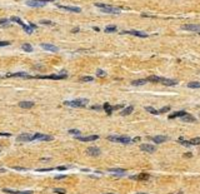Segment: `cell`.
Listing matches in <instances>:
<instances>
[{
  "instance_id": "obj_1",
  "label": "cell",
  "mask_w": 200,
  "mask_h": 194,
  "mask_svg": "<svg viewBox=\"0 0 200 194\" xmlns=\"http://www.w3.org/2000/svg\"><path fill=\"white\" fill-rule=\"evenodd\" d=\"M89 103L88 99H76V100H70V102H64L65 105L68 107H74V108H84Z\"/></svg>"
},
{
  "instance_id": "obj_2",
  "label": "cell",
  "mask_w": 200,
  "mask_h": 194,
  "mask_svg": "<svg viewBox=\"0 0 200 194\" xmlns=\"http://www.w3.org/2000/svg\"><path fill=\"white\" fill-rule=\"evenodd\" d=\"M95 6L100 8L104 13H109V14H119L120 13V9L119 8H114V6H109L106 4H101V3H96Z\"/></svg>"
},
{
  "instance_id": "obj_3",
  "label": "cell",
  "mask_w": 200,
  "mask_h": 194,
  "mask_svg": "<svg viewBox=\"0 0 200 194\" xmlns=\"http://www.w3.org/2000/svg\"><path fill=\"white\" fill-rule=\"evenodd\" d=\"M108 140L115 142V143H121V144H130L131 139L129 137H115V135H109Z\"/></svg>"
},
{
  "instance_id": "obj_4",
  "label": "cell",
  "mask_w": 200,
  "mask_h": 194,
  "mask_svg": "<svg viewBox=\"0 0 200 194\" xmlns=\"http://www.w3.org/2000/svg\"><path fill=\"white\" fill-rule=\"evenodd\" d=\"M66 76H68V73L63 71V73H60V74H53V75H39L38 78H39V79H54V80H59V79H65Z\"/></svg>"
},
{
  "instance_id": "obj_5",
  "label": "cell",
  "mask_w": 200,
  "mask_h": 194,
  "mask_svg": "<svg viewBox=\"0 0 200 194\" xmlns=\"http://www.w3.org/2000/svg\"><path fill=\"white\" fill-rule=\"evenodd\" d=\"M36 139L50 142V140H54V137H51V135H46V134H41V133H36V134L33 135V140H36Z\"/></svg>"
},
{
  "instance_id": "obj_6",
  "label": "cell",
  "mask_w": 200,
  "mask_h": 194,
  "mask_svg": "<svg viewBox=\"0 0 200 194\" xmlns=\"http://www.w3.org/2000/svg\"><path fill=\"white\" fill-rule=\"evenodd\" d=\"M86 154L91 155V157H99V155L101 154V152H100V149L96 148V147H90V148L86 149Z\"/></svg>"
},
{
  "instance_id": "obj_7",
  "label": "cell",
  "mask_w": 200,
  "mask_h": 194,
  "mask_svg": "<svg viewBox=\"0 0 200 194\" xmlns=\"http://www.w3.org/2000/svg\"><path fill=\"white\" fill-rule=\"evenodd\" d=\"M140 149L143 152H146V153H154L156 152V147L151 145V144H141L140 145Z\"/></svg>"
},
{
  "instance_id": "obj_8",
  "label": "cell",
  "mask_w": 200,
  "mask_h": 194,
  "mask_svg": "<svg viewBox=\"0 0 200 194\" xmlns=\"http://www.w3.org/2000/svg\"><path fill=\"white\" fill-rule=\"evenodd\" d=\"M45 0H28L26 5L29 6H44L45 5Z\"/></svg>"
},
{
  "instance_id": "obj_9",
  "label": "cell",
  "mask_w": 200,
  "mask_h": 194,
  "mask_svg": "<svg viewBox=\"0 0 200 194\" xmlns=\"http://www.w3.org/2000/svg\"><path fill=\"white\" fill-rule=\"evenodd\" d=\"M184 30H190V31H199L200 33V25L198 24H185L183 25Z\"/></svg>"
},
{
  "instance_id": "obj_10",
  "label": "cell",
  "mask_w": 200,
  "mask_h": 194,
  "mask_svg": "<svg viewBox=\"0 0 200 194\" xmlns=\"http://www.w3.org/2000/svg\"><path fill=\"white\" fill-rule=\"evenodd\" d=\"M40 46L44 49V50H48V51H54V53H56L59 49L55 46V45H53V44H46V43H43V44H40Z\"/></svg>"
},
{
  "instance_id": "obj_11",
  "label": "cell",
  "mask_w": 200,
  "mask_h": 194,
  "mask_svg": "<svg viewBox=\"0 0 200 194\" xmlns=\"http://www.w3.org/2000/svg\"><path fill=\"white\" fill-rule=\"evenodd\" d=\"M121 34H131V35H135V36H140V38H148V34L143 31H136V30H130V31H123Z\"/></svg>"
},
{
  "instance_id": "obj_12",
  "label": "cell",
  "mask_w": 200,
  "mask_h": 194,
  "mask_svg": "<svg viewBox=\"0 0 200 194\" xmlns=\"http://www.w3.org/2000/svg\"><path fill=\"white\" fill-rule=\"evenodd\" d=\"M149 139H151L154 143H156V144H160V143H164V142L168 140V137H165V135H156V137L149 138Z\"/></svg>"
},
{
  "instance_id": "obj_13",
  "label": "cell",
  "mask_w": 200,
  "mask_h": 194,
  "mask_svg": "<svg viewBox=\"0 0 200 194\" xmlns=\"http://www.w3.org/2000/svg\"><path fill=\"white\" fill-rule=\"evenodd\" d=\"M80 142H94L99 139V135H88V137H78Z\"/></svg>"
},
{
  "instance_id": "obj_14",
  "label": "cell",
  "mask_w": 200,
  "mask_h": 194,
  "mask_svg": "<svg viewBox=\"0 0 200 194\" xmlns=\"http://www.w3.org/2000/svg\"><path fill=\"white\" fill-rule=\"evenodd\" d=\"M160 83H163V84L166 85V86H174V85L178 84L176 80H174V79H165V78H161Z\"/></svg>"
},
{
  "instance_id": "obj_15",
  "label": "cell",
  "mask_w": 200,
  "mask_h": 194,
  "mask_svg": "<svg viewBox=\"0 0 200 194\" xmlns=\"http://www.w3.org/2000/svg\"><path fill=\"white\" fill-rule=\"evenodd\" d=\"M18 142H31L33 140V135L31 134H21L16 138Z\"/></svg>"
},
{
  "instance_id": "obj_16",
  "label": "cell",
  "mask_w": 200,
  "mask_h": 194,
  "mask_svg": "<svg viewBox=\"0 0 200 194\" xmlns=\"http://www.w3.org/2000/svg\"><path fill=\"white\" fill-rule=\"evenodd\" d=\"M58 6L63 10H68V11H73V13H80L81 11L80 8H75V6H65V5H58Z\"/></svg>"
},
{
  "instance_id": "obj_17",
  "label": "cell",
  "mask_w": 200,
  "mask_h": 194,
  "mask_svg": "<svg viewBox=\"0 0 200 194\" xmlns=\"http://www.w3.org/2000/svg\"><path fill=\"white\" fill-rule=\"evenodd\" d=\"M3 192H4V193H9V194H33V192H31V190H28V192H19V190L6 189V188H4Z\"/></svg>"
},
{
  "instance_id": "obj_18",
  "label": "cell",
  "mask_w": 200,
  "mask_h": 194,
  "mask_svg": "<svg viewBox=\"0 0 200 194\" xmlns=\"http://www.w3.org/2000/svg\"><path fill=\"white\" fill-rule=\"evenodd\" d=\"M34 105H35L34 102H20L19 103V107L23 108V109H30V108L34 107Z\"/></svg>"
},
{
  "instance_id": "obj_19",
  "label": "cell",
  "mask_w": 200,
  "mask_h": 194,
  "mask_svg": "<svg viewBox=\"0 0 200 194\" xmlns=\"http://www.w3.org/2000/svg\"><path fill=\"white\" fill-rule=\"evenodd\" d=\"M188 113L184 112V110H181V112H176L174 114H170L169 115V119H174V118H183V116H185Z\"/></svg>"
},
{
  "instance_id": "obj_20",
  "label": "cell",
  "mask_w": 200,
  "mask_h": 194,
  "mask_svg": "<svg viewBox=\"0 0 200 194\" xmlns=\"http://www.w3.org/2000/svg\"><path fill=\"white\" fill-rule=\"evenodd\" d=\"M149 178H150V174H146V173H143V174L131 177V179H138V180H146V179H149Z\"/></svg>"
},
{
  "instance_id": "obj_21",
  "label": "cell",
  "mask_w": 200,
  "mask_h": 194,
  "mask_svg": "<svg viewBox=\"0 0 200 194\" xmlns=\"http://www.w3.org/2000/svg\"><path fill=\"white\" fill-rule=\"evenodd\" d=\"M5 76H13V78H28V79H30V78H33V76H30V75H28L26 73H15V74H8V75H5Z\"/></svg>"
},
{
  "instance_id": "obj_22",
  "label": "cell",
  "mask_w": 200,
  "mask_h": 194,
  "mask_svg": "<svg viewBox=\"0 0 200 194\" xmlns=\"http://www.w3.org/2000/svg\"><path fill=\"white\" fill-rule=\"evenodd\" d=\"M103 109L105 110V112H106L108 115H110V114L113 113V107H111V105H110L109 103H105V104L103 105Z\"/></svg>"
},
{
  "instance_id": "obj_23",
  "label": "cell",
  "mask_w": 200,
  "mask_h": 194,
  "mask_svg": "<svg viewBox=\"0 0 200 194\" xmlns=\"http://www.w3.org/2000/svg\"><path fill=\"white\" fill-rule=\"evenodd\" d=\"M133 110H134V107H131V105H130V107H128V108H125L124 110H121V115H129V114H131L133 113Z\"/></svg>"
},
{
  "instance_id": "obj_24",
  "label": "cell",
  "mask_w": 200,
  "mask_h": 194,
  "mask_svg": "<svg viewBox=\"0 0 200 194\" xmlns=\"http://www.w3.org/2000/svg\"><path fill=\"white\" fill-rule=\"evenodd\" d=\"M108 170L110 173H116V174H124L125 173V169H120V168H110Z\"/></svg>"
},
{
  "instance_id": "obj_25",
  "label": "cell",
  "mask_w": 200,
  "mask_h": 194,
  "mask_svg": "<svg viewBox=\"0 0 200 194\" xmlns=\"http://www.w3.org/2000/svg\"><path fill=\"white\" fill-rule=\"evenodd\" d=\"M183 120H184V121H188V123H194V121H195L196 119L194 118L193 115H189V114H186L185 116H183Z\"/></svg>"
},
{
  "instance_id": "obj_26",
  "label": "cell",
  "mask_w": 200,
  "mask_h": 194,
  "mask_svg": "<svg viewBox=\"0 0 200 194\" xmlns=\"http://www.w3.org/2000/svg\"><path fill=\"white\" fill-rule=\"evenodd\" d=\"M189 88H191V89H199L200 88V81H190L188 84Z\"/></svg>"
},
{
  "instance_id": "obj_27",
  "label": "cell",
  "mask_w": 200,
  "mask_h": 194,
  "mask_svg": "<svg viewBox=\"0 0 200 194\" xmlns=\"http://www.w3.org/2000/svg\"><path fill=\"white\" fill-rule=\"evenodd\" d=\"M160 80H161V78H160V76H155V75H151V76L146 78V81H154V83H160Z\"/></svg>"
},
{
  "instance_id": "obj_28",
  "label": "cell",
  "mask_w": 200,
  "mask_h": 194,
  "mask_svg": "<svg viewBox=\"0 0 200 194\" xmlns=\"http://www.w3.org/2000/svg\"><path fill=\"white\" fill-rule=\"evenodd\" d=\"M133 85H143V84H146V79H139V80H134L131 83Z\"/></svg>"
},
{
  "instance_id": "obj_29",
  "label": "cell",
  "mask_w": 200,
  "mask_h": 194,
  "mask_svg": "<svg viewBox=\"0 0 200 194\" xmlns=\"http://www.w3.org/2000/svg\"><path fill=\"white\" fill-rule=\"evenodd\" d=\"M21 48H23V50H25V51H33V46L30 45V44H28V43H25V44H23V46H21Z\"/></svg>"
},
{
  "instance_id": "obj_30",
  "label": "cell",
  "mask_w": 200,
  "mask_h": 194,
  "mask_svg": "<svg viewBox=\"0 0 200 194\" xmlns=\"http://www.w3.org/2000/svg\"><path fill=\"white\" fill-rule=\"evenodd\" d=\"M178 143H180V144H183V145H185V147H190V142L184 140V138H178Z\"/></svg>"
},
{
  "instance_id": "obj_31",
  "label": "cell",
  "mask_w": 200,
  "mask_h": 194,
  "mask_svg": "<svg viewBox=\"0 0 200 194\" xmlns=\"http://www.w3.org/2000/svg\"><path fill=\"white\" fill-rule=\"evenodd\" d=\"M145 109H146V112L151 113V114H154V115H158V114H159V112H158V110H156V109H154L153 107H146Z\"/></svg>"
},
{
  "instance_id": "obj_32",
  "label": "cell",
  "mask_w": 200,
  "mask_h": 194,
  "mask_svg": "<svg viewBox=\"0 0 200 194\" xmlns=\"http://www.w3.org/2000/svg\"><path fill=\"white\" fill-rule=\"evenodd\" d=\"M189 142H190V145H198V144H200V138H193Z\"/></svg>"
},
{
  "instance_id": "obj_33",
  "label": "cell",
  "mask_w": 200,
  "mask_h": 194,
  "mask_svg": "<svg viewBox=\"0 0 200 194\" xmlns=\"http://www.w3.org/2000/svg\"><path fill=\"white\" fill-rule=\"evenodd\" d=\"M114 31H116V26H114V25L105 28V33H114Z\"/></svg>"
},
{
  "instance_id": "obj_34",
  "label": "cell",
  "mask_w": 200,
  "mask_h": 194,
  "mask_svg": "<svg viewBox=\"0 0 200 194\" xmlns=\"http://www.w3.org/2000/svg\"><path fill=\"white\" fill-rule=\"evenodd\" d=\"M23 29L28 33V34H33V31H34V29H33V28H30V26H28V25H23Z\"/></svg>"
},
{
  "instance_id": "obj_35",
  "label": "cell",
  "mask_w": 200,
  "mask_h": 194,
  "mask_svg": "<svg viewBox=\"0 0 200 194\" xmlns=\"http://www.w3.org/2000/svg\"><path fill=\"white\" fill-rule=\"evenodd\" d=\"M54 193H56V194H66V190L63 189V188H55Z\"/></svg>"
},
{
  "instance_id": "obj_36",
  "label": "cell",
  "mask_w": 200,
  "mask_h": 194,
  "mask_svg": "<svg viewBox=\"0 0 200 194\" xmlns=\"http://www.w3.org/2000/svg\"><path fill=\"white\" fill-rule=\"evenodd\" d=\"M11 21H14V23H18V24H20L21 26L24 25V23H23V21H21L19 18H16V16H13V18H11Z\"/></svg>"
},
{
  "instance_id": "obj_37",
  "label": "cell",
  "mask_w": 200,
  "mask_h": 194,
  "mask_svg": "<svg viewBox=\"0 0 200 194\" xmlns=\"http://www.w3.org/2000/svg\"><path fill=\"white\" fill-rule=\"evenodd\" d=\"M80 80L81 81H93V76H81Z\"/></svg>"
},
{
  "instance_id": "obj_38",
  "label": "cell",
  "mask_w": 200,
  "mask_h": 194,
  "mask_svg": "<svg viewBox=\"0 0 200 194\" xmlns=\"http://www.w3.org/2000/svg\"><path fill=\"white\" fill-rule=\"evenodd\" d=\"M40 24H43V25H54V23L50 21V20H41Z\"/></svg>"
},
{
  "instance_id": "obj_39",
  "label": "cell",
  "mask_w": 200,
  "mask_h": 194,
  "mask_svg": "<svg viewBox=\"0 0 200 194\" xmlns=\"http://www.w3.org/2000/svg\"><path fill=\"white\" fill-rule=\"evenodd\" d=\"M69 134H73V135H76V137H78V135L80 134V131L76 130V129H70V130H69Z\"/></svg>"
},
{
  "instance_id": "obj_40",
  "label": "cell",
  "mask_w": 200,
  "mask_h": 194,
  "mask_svg": "<svg viewBox=\"0 0 200 194\" xmlns=\"http://www.w3.org/2000/svg\"><path fill=\"white\" fill-rule=\"evenodd\" d=\"M170 110V107H164L159 110V114H163V113H166V112H169Z\"/></svg>"
},
{
  "instance_id": "obj_41",
  "label": "cell",
  "mask_w": 200,
  "mask_h": 194,
  "mask_svg": "<svg viewBox=\"0 0 200 194\" xmlns=\"http://www.w3.org/2000/svg\"><path fill=\"white\" fill-rule=\"evenodd\" d=\"M9 24V19L4 18V19H0V25H8Z\"/></svg>"
},
{
  "instance_id": "obj_42",
  "label": "cell",
  "mask_w": 200,
  "mask_h": 194,
  "mask_svg": "<svg viewBox=\"0 0 200 194\" xmlns=\"http://www.w3.org/2000/svg\"><path fill=\"white\" fill-rule=\"evenodd\" d=\"M105 74H106V73H105L104 70H100V69L96 70V75H98V76H105Z\"/></svg>"
},
{
  "instance_id": "obj_43",
  "label": "cell",
  "mask_w": 200,
  "mask_h": 194,
  "mask_svg": "<svg viewBox=\"0 0 200 194\" xmlns=\"http://www.w3.org/2000/svg\"><path fill=\"white\" fill-rule=\"evenodd\" d=\"M91 109H93V110H101V109H103V107H99V105H93Z\"/></svg>"
},
{
  "instance_id": "obj_44",
  "label": "cell",
  "mask_w": 200,
  "mask_h": 194,
  "mask_svg": "<svg viewBox=\"0 0 200 194\" xmlns=\"http://www.w3.org/2000/svg\"><path fill=\"white\" fill-rule=\"evenodd\" d=\"M6 45H10L9 41H0V46H6Z\"/></svg>"
},
{
  "instance_id": "obj_45",
  "label": "cell",
  "mask_w": 200,
  "mask_h": 194,
  "mask_svg": "<svg viewBox=\"0 0 200 194\" xmlns=\"http://www.w3.org/2000/svg\"><path fill=\"white\" fill-rule=\"evenodd\" d=\"M53 168H46V169H38V171H51Z\"/></svg>"
},
{
  "instance_id": "obj_46",
  "label": "cell",
  "mask_w": 200,
  "mask_h": 194,
  "mask_svg": "<svg viewBox=\"0 0 200 194\" xmlns=\"http://www.w3.org/2000/svg\"><path fill=\"white\" fill-rule=\"evenodd\" d=\"M66 178V174H63V175H58V177H55V179H64Z\"/></svg>"
},
{
  "instance_id": "obj_47",
  "label": "cell",
  "mask_w": 200,
  "mask_h": 194,
  "mask_svg": "<svg viewBox=\"0 0 200 194\" xmlns=\"http://www.w3.org/2000/svg\"><path fill=\"white\" fill-rule=\"evenodd\" d=\"M10 133H0V137H10Z\"/></svg>"
},
{
  "instance_id": "obj_48",
  "label": "cell",
  "mask_w": 200,
  "mask_h": 194,
  "mask_svg": "<svg viewBox=\"0 0 200 194\" xmlns=\"http://www.w3.org/2000/svg\"><path fill=\"white\" fill-rule=\"evenodd\" d=\"M185 157H186V158H191L193 154H191V153H185Z\"/></svg>"
},
{
  "instance_id": "obj_49",
  "label": "cell",
  "mask_w": 200,
  "mask_h": 194,
  "mask_svg": "<svg viewBox=\"0 0 200 194\" xmlns=\"http://www.w3.org/2000/svg\"><path fill=\"white\" fill-rule=\"evenodd\" d=\"M14 169H16V170H26L25 168H20V167H15Z\"/></svg>"
},
{
  "instance_id": "obj_50",
  "label": "cell",
  "mask_w": 200,
  "mask_h": 194,
  "mask_svg": "<svg viewBox=\"0 0 200 194\" xmlns=\"http://www.w3.org/2000/svg\"><path fill=\"white\" fill-rule=\"evenodd\" d=\"M71 31H73V33H78V31H79V28H74Z\"/></svg>"
},
{
  "instance_id": "obj_51",
  "label": "cell",
  "mask_w": 200,
  "mask_h": 194,
  "mask_svg": "<svg viewBox=\"0 0 200 194\" xmlns=\"http://www.w3.org/2000/svg\"><path fill=\"white\" fill-rule=\"evenodd\" d=\"M30 28H33V29H35V28H36V25H35V24H33V23H30Z\"/></svg>"
},
{
  "instance_id": "obj_52",
  "label": "cell",
  "mask_w": 200,
  "mask_h": 194,
  "mask_svg": "<svg viewBox=\"0 0 200 194\" xmlns=\"http://www.w3.org/2000/svg\"><path fill=\"white\" fill-rule=\"evenodd\" d=\"M58 169H59V170H65V169H66V167H59Z\"/></svg>"
},
{
  "instance_id": "obj_53",
  "label": "cell",
  "mask_w": 200,
  "mask_h": 194,
  "mask_svg": "<svg viewBox=\"0 0 200 194\" xmlns=\"http://www.w3.org/2000/svg\"><path fill=\"white\" fill-rule=\"evenodd\" d=\"M4 171H6L5 169H0V173H4Z\"/></svg>"
},
{
  "instance_id": "obj_54",
  "label": "cell",
  "mask_w": 200,
  "mask_h": 194,
  "mask_svg": "<svg viewBox=\"0 0 200 194\" xmlns=\"http://www.w3.org/2000/svg\"><path fill=\"white\" fill-rule=\"evenodd\" d=\"M45 1H58V0H45Z\"/></svg>"
},
{
  "instance_id": "obj_55",
  "label": "cell",
  "mask_w": 200,
  "mask_h": 194,
  "mask_svg": "<svg viewBox=\"0 0 200 194\" xmlns=\"http://www.w3.org/2000/svg\"><path fill=\"white\" fill-rule=\"evenodd\" d=\"M175 194H183V192H176Z\"/></svg>"
},
{
  "instance_id": "obj_56",
  "label": "cell",
  "mask_w": 200,
  "mask_h": 194,
  "mask_svg": "<svg viewBox=\"0 0 200 194\" xmlns=\"http://www.w3.org/2000/svg\"><path fill=\"white\" fill-rule=\"evenodd\" d=\"M138 194H145V193H138Z\"/></svg>"
},
{
  "instance_id": "obj_57",
  "label": "cell",
  "mask_w": 200,
  "mask_h": 194,
  "mask_svg": "<svg viewBox=\"0 0 200 194\" xmlns=\"http://www.w3.org/2000/svg\"><path fill=\"white\" fill-rule=\"evenodd\" d=\"M106 194H113V193H106Z\"/></svg>"
},
{
  "instance_id": "obj_58",
  "label": "cell",
  "mask_w": 200,
  "mask_h": 194,
  "mask_svg": "<svg viewBox=\"0 0 200 194\" xmlns=\"http://www.w3.org/2000/svg\"><path fill=\"white\" fill-rule=\"evenodd\" d=\"M0 149H1V147H0Z\"/></svg>"
}]
</instances>
